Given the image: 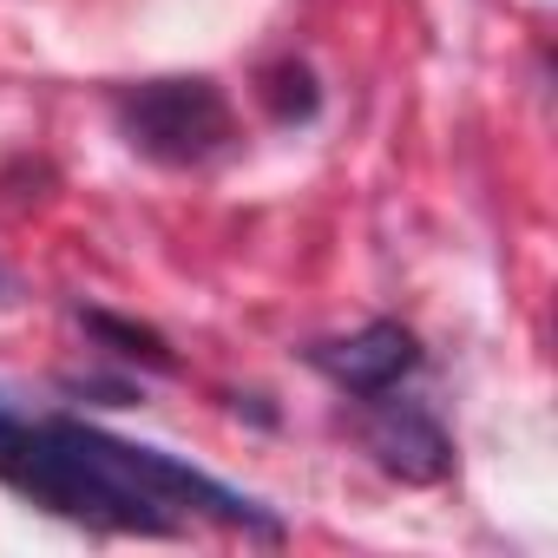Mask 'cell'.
Listing matches in <instances>:
<instances>
[{
	"label": "cell",
	"instance_id": "cell-1",
	"mask_svg": "<svg viewBox=\"0 0 558 558\" xmlns=\"http://www.w3.org/2000/svg\"><path fill=\"white\" fill-rule=\"evenodd\" d=\"M0 486H14L21 499L60 519H80V525H99V532L171 538L191 519L263 532V538L283 532V519L263 499L210 480L204 466L165 447L119 440L73 414H27L14 401H0Z\"/></svg>",
	"mask_w": 558,
	"mask_h": 558
},
{
	"label": "cell",
	"instance_id": "cell-2",
	"mask_svg": "<svg viewBox=\"0 0 558 558\" xmlns=\"http://www.w3.org/2000/svg\"><path fill=\"white\" fill-rule=\"evenodd\" d=\"M119 132L132 151L184 171V165H210L217 151H230L236 119L210 80H145L119 93Z\"/></svg>",
	"mask_w": 558,
	"mask_h": 558
},
{
	"label": "cell",
	"instance_id": "cell-3",
	"mask_svg": "<svg viewBox=\"0 0 558 558\" xmlns=\"http://www.w3.org/2000/svg\"><path fill=\"white\" fill-rule=\"evenodd\" d=\"M310 362H316L336 388H349V395L375 401V395H395V388L421 368V342H414L401 323H368V329H355V336L316 342V349H310Z\"/></svg>",
	"mask_w": 558,
	"mask_h": 558
},
{
	"label": "cell",
	"instance_id": "cell-4",
	"mask_svg": "<svg viewBox=\"0 0 558 558\" xmlns=\"http://www.w3.org/2000/svg\"><path fill=\"white\" fill-rule=\"evenodd\" d=\"M362 434H368V453H375L388 473H401V480H440L447 460H453L440 421H434L427 408H414V401H395V395H375Z\"/></svg>",
	"mask_w": 558,
	"mask_h": 558
},
{
	"label": "cell",
	"instance_id": "cell-5",
	"mask_svg": "<svg viewBox=\"0 0 558 558\" xmlns=\"http://www.w3.org/2000/svg\"><path fill=\"white\" fill-rule=\"evenodd\" d=\"M86 323H93L106 342H119V355H145L151 368H165V362H171V355L158 349V336H145V329H132V323H112V316H86Z\"/></svg>",
	"mask_w": 558,
	"mask_h": 558
}]
</instances>
